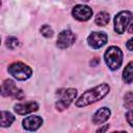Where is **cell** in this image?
Masks as SVG:
<instances>
[{"instance_id": "obj_4", "label": "cell", "mask_w": 133, "mask_h": 133, "mask_svg": "<svg viewBox=\"0 0 133 133\" xmlns=\"http://www.w3.org/2000/svg\"><path fill=\"white\" fill-rule=\"evenodd\" d=\"M1 95L3 97H12L15 99H23L24 94L21 89H19L17 87V85L15 84V82L10 79H6L3 81L2 85H1Z\"/></svg>"}, {"instance_id": "obj_3", "label": "cell", "mask_w": 133, "mask_h": 133, "mask_svg": "<svg viewBox=\"0 0 133 133\" xmlns=\"http://www.w3.org/2000/svg\"><path fill=\"white\" fill-rule=\"evenodd\" d=\"M7 71L17 80H26L32 74V70L28 65H26L25 63L20 62V61L11 63L8 66Z\"/></svg>"}, {"instance_id": "obj_11", "label": "cell", "mask_w": 133, "mask_h": 133, "mask_svg": "<svg viewBox=\"0 0 133 133\" xmlns=\"http://www.w3.org/2000/svg\"><path fill=\"white\" fill-rule=\"evenodd\" d=\"M43 124V119L37 115H31L26 117L23 121V127L24 129L28 131H35L37 130Z\"/></svg>"}, {"instance_id": "obj_22", "label": "cell", "mask_w": 133, "mask_h": 133, "mask_svg": "<svg viewBox=\"0 0 133 133\" xmlns=\"http://www.w3.org/2000/svg\"><path fill=\"white\" fill-rule=\"evenodd\" d=\"M108 125H106L105 127H103V128H100V129H98V132H103V131H106L107 129H108Z\"/></svg>"}, {"instance_id": "obj_14", "label": "cell", "mask_w": 133, "mask_h": 133, "mask_svg": "<svg viewBox=\"0 0 133 133\" xmlns=\"http://www.w3.org/2000/svg\"><path fill=\"white\" fill-rule=\"evenodd\" d=\"M15 121V116L7 111H1V126L2 127H8L11 125V123Z\"/></svg>"}, {"instance_id": "obj_21", "label": "cell", "mask_w": 133, "mask_h": 133, "mask_svg": "<svg viewBox=\"0 0 133 133\" xmlns=\"http://www.w3.org/2000/svg\"><path fill=\"white\" fill-rule=\"evenodd\" d=\"M128 32H129V33H133V22L129 25V27H128Z\"/></svg>"}, {"instance_id": "obj_8", "label": "cell", "mask_w": 133, "mask_h": 133, "mask_svg": "<svg viewBox=\"0 0 133 133\" xmlns=\"http://www.w3.org/2000/svg\"><path fill=\"white\" fill-rule=\"evenodd\" d=\"M87 42L88 45L94 49L101 48L107 43V34L104 32H92L88 35Z\"/></svg>"}, {"instance_id": "obj_10", "label": "cell", "mask_w": 133, "mask_h": 133, "mask_svg": "<svg viewBox=\"0 0 133 133\" xmlns=\"http://www.w3.org/2000/svg\"><path fill=\"white\" fill-rule=\"evenodd\" d=\"M38 109V105L35 102H25L15 105V111L20 115H25L36 111Z\"/></svg>"}, {"instance_id": "obj_2", "label": "cell", "mask_w": 133, "mask_h": 133, "mask_svg": "<svg viewBox=\"0 0 133 133\" xmlns=\"http://www.w3.org/2000/svg\"><path fill=\"white\" fill-rule=\"evenodd\" d=\"M105 62L108 65V68L112 71L117 70L123 62V52L118 47L111 46L107 49L104 55Z\"/></svg>"}, {"instance_id": "obj_23", "label": "cell", "mask_w": 133, "mask_h": 133, "mask_svg": "<svg viewBox=\"0 0 133 133\" xmlns=\"http://www.w3.org/2000/svg\"><path fill=\"white\" fill-rule=\"evenodd\" d=\"M83 1H88V0H83Z\"/></svg>"}, {"instance_id": "obj_18", "label": "cell", "mask_w": 133, "mask_h": 133, "mask_svg": "<svg viewBox=\"0 0 133 133\" xmlns=\"http://www.w3.org/2000/svg\"><path fill=\"white\" fill-rule=\"evenodd\" d=\"M39 31H41V33H42L45 37H51V36L53 35V30H52V28H51L49 25H43V26L41 27Z\"/></svg>"}, {"instance_id": "obj_17", "label": "cell", "mask_w": 133, "mask_h": 133, "mask_svg": "<svg viewBox=\"0 0 133 133\" xmlns=\"http://www.w3.org/2000/svg\"><path fill=\"white\" fill-rule=\"evenodd\" d=\"M124 105L126 108H132L133 107V91H129L125 95Z\"/></svg>"}, {"instance_id": "obj_1", "label": "cell", "mask_w": 133, "mask_h": 133, "mask_svg": "<svg viewBox=\"0 0 133 133\" xmlns=\"http://www.w3.org/2000/svg\"><path fill=\"white\" fill-rule=\"evenodd\" d=\"M109 91V85L106 83L100 84L95 86L91 89L86 90L76 102V106L77 107H84L87 105H90L99 100H101L102 98H104Z\"/></svg>"}, {"instance_id": "obj_5", "label": "cell", "mask_w": 133, "mask_h": 133, "mask_svg": "<svg viewBox=\"0 0 133 133\" xmlns=\"http://www.w3.org/2000/svg\"><path fill=\"white\" fill-rule=\"evenodd\" d=\"M132 18H133V14L129 10H124L118 12L114 18V30L119 34L124 33Z\"/></svg>"}, {"instance_id": "obj_12", "label": "cell", "mask_w": 133, "mask_h": 133, "mask_svg": "<svg viewBox=\"0 0 133 133\" xmlns=\"http://www.w3.org/2000/svg\"><path fill=\"white\" fill-rule=\"evenodd\" d=\"M110 116V110L107 107H102L99 110L96 111V113L92 116V122L96 125H100L104 122H106Z\"/></svg>"}, {"instance_id": "obj_19", "label": "cell", "mask_w": 133, "mask_h": 133, "mask_svg": "<svg viewBox=\"0 0 133 133\" xmlns=\"http://www.w3.org/2000/svg\"><path fill=\"white\" fill-rule=\"evenodd\" d=\"M126 118H127V122L130 124V126L133 127V109H131L130 111L127 112V114H126Z\"/></svg>"}, {"instance_id": "obj_13", "label": "cell", "mask_w": 133, "mask_h": 133, "mask_svg": "<svg viewBox=\"0 0 133 133\" xmlns=\"http://www.w3.org/2000/svg\"><path fill=\"white\" fill-rule=\"evenodd\" d=\"M123 80L125 83L130 84L133 81V61L129 62L123 72Z\"/></svg>"}, {"instance_id": "obj_16", "label": "cell", "mask_w": 133, "mask_h": 133, "mask_svg": "<svg viewBox=\"0 0 133 133\" xmlns=\"http://www.w3.org/2000/svg\"><path fill=\"white\" fill-rule=\"evenodd\" d=\"M19 46V41L15 36H8L6 38V47L10 50H15Z\"/></svg>"}, {"instance_id": "obj_6", "label": "cell", "mask_w": 133, "mask_h": 133, "mask_svg": "<svg viewBox=\"0 0 133 133\" xmlns=\"http://www.w3.org/2000/svg\"><path fill=\"white\" fill-rule=\"evenodd\" d=\"M76 96H77V90L74 88H68L64 91H62L59 100L56 103V109L62 111L65 108H68L70 104L73 102V100H75Z\"/></svg>"}, {"instance_id": "obj_7", "label": "cell", "mask_w": 133, "mask_h": 133, "mask_svg": "<svg viewBox=\"0 0 133 133\" xmlns=\"http://www.w3.org/2000/svg\"><path fill=\"white\" fill-rule=\"evenodd\" d=\"M76 41L75 34L71 30H62L57 37V47L60 49H65L72 46Z\"/></svg>"}, {"instance_id": "obj_20", "label": "cell", "mask_w": 133, "mask_h": 133, "mask_svg": "<svg viewBox=\"0 0 133 133\" xmlns=\"http://www.w3.org/2000/svg\"><path fill=\"white\" fill-rule=\"evenodd\" d=\"M126 47L128 48V50H131V51H133V38H131V39H129V41L127 42V44H126Z\"/></svg>"}, {"instance_id": "obj_15", "label": "cell", "mask_w": 133, "mask_h": 133, "mask_svg": "<svg viewBox=\"0 0 133 133\" xmlns=\"http://www.w3.org/2000/svg\"><path fill=\"white\" fill-rule=\"evenodd\" d=\"M109 19H110V18H109V15H108L107 12L101 11V12H99V14L97 15V17H96V19H95V23H96L97 25H99V26H105V25L108 24Z\"/></svg>"}, {"instance_id": "obj_9", "label": "cell", "mask_w": 133, "mask_h": 133, "mask_svg": "<svg viewBox=\"0 0 133 133\" xmlns=\"http://www.w3.org/2000/svg\"><path fill=\"white\" fill-rule=\"evenodd\" d=\"M72 15L78 21H87L92 16V10L90 7H88L86 5H80L79 4L73 8Z\"/></svg>"}]
</instances>
